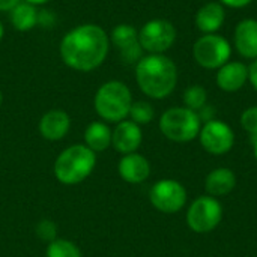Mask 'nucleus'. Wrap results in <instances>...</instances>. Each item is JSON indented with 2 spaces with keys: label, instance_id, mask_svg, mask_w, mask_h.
<instances>
[{
  "label": "nucleus",
  "instance_id": "obj_3",
  "mask_svg": "<svg viewBox=\"0 0 257 257\" xmlns=\"http://www.w3.org/2000/svg\"><path fill=\"white\" fill-rule=\"evenodd\" d=\"M96 166V154L86 145H72L56 158L54 176L63 185H77L87 179Z\"/></svg>",
  "mask_w": 257,
  "mask_h": 257
},
{
  "label": "nucleus",
  "instance_id": "obj_9",
  "mask_svg": "<svg viewBox=\"0 0 257 257\" xmlns=\"http://www.w3.org/2000/svg\"><path fill=\"white\" fill-rule=\"evenodd\" d=\"M151 203L155 209L164 214L179 212L187 202V190L182 184L173 179H163L152 185L149 191Z\"/></svg>",
  "mask_w": 257,
  "mask_h": 257
},
{
  "label": "nucleus",
  "instance_id": "obj_18",
  "mask_svg": "<svg viewBox=\"0 0 257 257\" xmlns=\"http://www.w3.org/2000/svg\"><path fill=\"white\" fill-rule=\"evenodd\" d=\"M236 185V176L230 169L220 167L212 170L205 181V190L212 197H221L233 191Z\"/></svg>",
  "mask_w": 257,
  "mask_h": 257
},
{
  "label": "nucleus",
  "instance_id": "obj_27",
  "mask_svg": "<svg viewBox=\"0 0 257 257\" xmlns=\"http://www.w3.org/2000/svg\"><path fill=\"white\" fill-rule=\"evenodd\" d=\"M223 6L233 8V9H241L253 3V0H218Z\"/></svg>",
  "mask_w": 257,
  "mask_h": 257
},
{
  "label": "nucleus",
  "instance_id": "obj_26",
  "mask_svg": "<svg viewBox=\"0 0 257 257\" xmlns=\"http://www.w3.org/2000/svg\"><path fill=\"white\" fill-rule=\"evenodd\" d=\"M197 114H199V119H200V122H209V120H214V116H215V108L212 107V105H205L203 108H200L199 111H197Z\"/></svg>",
  "mask_w": 257,
  "mask_h": 257
},
{
  "label": "nucleus",
  "instance_id": "obj_31",
  "mask_svg": "<svg viewBox=\"0 0 257 257\" xmlns=\"http://www.w3.org/2000/svg\"><path fill=\"white\" fill-rule=\"evenodd\" d=\"M3 33H5V29H3V24L0 23V41H2V38H3Z\"/></svg>",
  "mask_w": 257,
  "mask_h": 257
},
{
  "label": "nucleus",
  "instance_id": "obj_7",
  "mask_svg": "<svg viewBox=\"0 0 257 257\" xmlns=\"http://www.w3.org/2000/svg\"><path fill=\"white\" fill-rule=\"evenodd\" d=\"M176 27L164 18H154L139 30V42L148 54H164L176 42Z\"/></svg>",
  "mask_w": 257,
  "mask_h": 257
},
{
  "label": "nucleus",
  "instance_id": "obj_28",
  "mask_svg": "<svg viewBox=\"0 0 257 257\" xmlns=\"http://www.w3.org/2000/svg\"><path fill=\"white\" fill-rule=\"evenodd\" d=\"M248 81L257 90V59L248 65Z\"/></svg>",
  "mask_w": 257,
  "mask_h": 257
},
{
  "label": "nucleus",
  "instance_id": "obj_14",
  "mask_svg": "<svg viewBox=\"0 0 257 257\" xmlns=\"http://www.w3.org/2000/svg\"><path fill=\"white\" fill-rule=\"evenodd\" d=\"M248 81V66L239 60H229L217 69L215 83L223 92H238Z\"/></svg>",
  "mask_w": 257,
  "mask_h": 257
},
{
  "label": "nucleus",
  "instance_id": "obj_12",
  "mask_svg": "<svg viewBox=\"0 0 257 257\" xmlns=\"http://www.w3.org/2000/svg\"><path fill=\"white\" fill-rule=\"evenodd\" d=\"M233 45L236 53L250 59L251 62L257 59V20L244 18L241 20L233 30Z\"/></svg>",
  "mask_w": 257,
  "mask_h": 257
},
{
  "label": "nucleus",
  "instance_id": "obj_32",
  "mask_svg": "<svg viewBox=\"0 0 257 257\" xmlns=\"http://www.w3.org/2000/svg\"><path fill=\"white\" fill-rule=\"evenodd\" d=\"M254 155H256L257 158V137L254 139Z\"/></svg>",
  "mask_w": 257,
  "mask_h": 257
},
{
  "label": "nucleus",
  "instance_id": "obj_17",
  "mask_svg": "<svg viewBox=\"0 0 257 257\" xmlns=\"http://www.w3.org/2000/svg\"><path fill=\"white\" fill-rule=\"evenodd\" d=\"M117 172H119V176L125 182L142 184L151 175V164L143 155L133 152L128 155H123V158L119 161Z\"/></svg>",
  "mask_w": 257,
  "mask_h": 257
},
{
  "label": "nucleus",
  "instance_id": "obj_22",
  "mask_svg": "<svg viewBox=\"0 0 257 257\" xmlns=\"http://www.w3.org/2000/svg\"><path fill=\"white\" fill-rule=\"evenodd\" d=\"M47 257H83L80 248L68 239H54L47 247Z\"/></svg>",
  "mask_w": 257,
  "mask_h": 257
},
{
  "label": "nucleus",
  "instance_id": "obj_11",
  "mask_svg": "<svg viewBox=\"0 0 257 257\" xmlns=\"http://www.w3.org/2000/svg\"><path fill=\"white\" fill-rule=\"evenodd\" d=\"M110 44H113L120 54L123 63H139L145 50L139 42V30L131 24H117L110 33Z\"/></svg>",
  "mask_w": 257,
  "mask_h": 257
},
{
  "label": "nucleus",
  "instance_id": "obj_23",
  "mask_svg": "<svg viewBox=\"0 0 257 257\" xmlns=\"http://www.w3.org/2000/svg\"><path fill=\"white\" fill-rule=\"evenodd\" d=\"M131 120L137 125H146L149 123L154 116H155V110L152 107L151 102L148 101H133V105L130 108V114Z\"/></svg>",
  "mask_w": 257,
  "mask_h": 257
},
{
  "label": "nucleus",
  "instance_id": "obj_10",
  "mask_svg": "<svg viewBox=\"0 0 257 257\" xmlns=\"http://www.w3.org/2000/svg\"><path fill=\"white\" fill-rule=\"evenodd\" d=\"M199 139L203 149L212 155H224L235 145L233 130L226 122L217 119L206 122L200 128Z\"/></svg>",
  "mask_w": 257,
  "mask_h": 257
},
{
  "label": "nucleus",
  "instance_id": "obj_16",
  "mask_svg": "<svg viewBox=\"0 0 257 257\" xmlns=\"http://www.w3.org/2000/svg\"><path fill=\"white\" fill-rule=\"evenodd\" d=\"M226 20V9L220 2H208L194 15V24L203 35L217 33Z\"/></svg>",
  "mask_w": 257,
  "mask_h": 257
},
{
  "label": "nucleus",
  "instance_id": "obj_1",
  "mask_svg": "<svg viewBox=\"0 0 257 257\" xmlns=\"http://www.w3.org/2000/svg\"><path fill=\"white\" fill-rule=\"evenodd\" d=\"M110 50V36L96 24H81L65 33L59 53L66 66L80 72H90L101 66Z\"/></svg>",
  "mask_w": 257,
  "mask_h": 257
},
{
  "label": "nucleus",
  "instance_id": "obj_13",
  "mask_svg": "<svg viewBox=\"0 0 257 257\" xmlns=\"http://www.w3.org/2000/svg\"><path fill=\"white\" fill-rule=\"evenodd\" d=\"M143 140V133L140 125L133 120H122L111 131V145L113 148L123 155L136 152Z\"/></svg>",
  "mask_w": 257,
  "mask_h": 257
},
{
  "label": "nucleus",
  "instance_id": "obj_2",
  "mask_svg": "<svg viewBox=\"0 0 257 257\" xmlns=\"http://www.w3.org/2000/svg\"><path fill=\"white\" fill-rule=\"evenodd\" d=\"M136 81L152 99H164L178 84V66L166 54H146L136 65Z\"/></svg>",
  "mask_w": 257,
  "mask_h": 257
},
{
  "label": "nucleus",
  "instance_id": "obj_5",
  "mask_svg": "<svg viewBox=\"0 0 257 257\" xmlns=\"http://www.w3.org/2000/svg\"><path fill=\"white\" fill-rule=\"evenodd\" d=\"M202 128L199 114L187 107H172L160 117V130L163 136L176 143L194 140Z\"/></svg>",
  "mask_w": 257,
  "mask_h": 257
},
{
  "label": "nucleus",
  "instance_id": "obj_21",
  "mask_svg": "<svg viewBox=\"0 0 257 257\" xmlns=\"http://www.w3.org/2000/svg\"><path fill=\"white\" fill-rule=\"evenodd\" d=\"M184 104L187 108L193 110V111H199L200 108H203L208 102V92L203 86L194 84L190 86L188 89H185L184 92Z\"/></svg>",
  "mask_w": 257,
  "mask_h": 257
},
{
  "label": "nucleus",
  "instance_id": "obj_29",
  "mask_svg": "<svg viewBox=\"0 0 257 257\" xmlns=\"http://www.w3.org/2000/svg\"><path fill=\"white\" fill-rule=\"evenodd\" d=\"M20 3V0H0V11L2 12H11L17 5Z\"/></svg>",
  "mask_w": 257,
  "mask_h": 257
},
{
  "label": "nucleus",
  "instance_id": "obj_8",
  "mask_svg": "<svg viewBox=\"0 0 257 257\" xmlns=\"http://www.w3.org/2000/svg\"><path fill=\"white\" fill-rule=\"evenodd\" d=\"M221 218V203L211 196H202L196 199L187 212V223L196 233H208L214 230L220 224Z\"/></svg>",
  "mask_w": 257,
  "mask_h": 257
},
{
  "label": "nucleus",
  "instance_id": "obj_33",
  "mask_svg": "<svg viewBox=\"0 0 257 257\" xmlns=\"http://www.w3.org/2000/svg\"><path fill=\"white\" fill-rule=\"evenodd\" d=\"M2 102H3V93H2V90H0V105H2Z\"/></svg>",
  "mask_w": 257,
  "mask_h": 257
},
{
  "label": "nucleus",
  "instance_id": "obj_30",
  "mask_svg": "<svg viewBox=\"0 0 257 257\" xmlns=\"http://www.w3.org/2000/svg\"><path fill=\"white\" fill-rule=\"evenodd\" d=\"M24 2H29V3H32V5H35V6H39V5L48 3L50 0H24Z\"/></svg>",
  "mask_w": 257,
  "mask_h": 257
},
{
  "label": "nucleus",
  "instance_id": "obj_19",
  "mask_svg": "<svg viewBox=\"0 0 257 257\" xmlns=\"http://www.w3.org/2000/svg\"><path fill=\"white\" fill-rule=\"evenodd\" d=\"M84 145L95 154L104 152L111 145V130L105 122L95 120L84 131Z\"/></svg>",
  "mask_w": 257,
  "mask_h": 257
},
{
  "label": "nucleus",
  "instance_id": "obj_24",
  "mask_svg": "<svg viewBox=\"0 0 257 257\" xmlns=\"http://www.w3.org/2000/svg\"><path fill=\"white\" fill-rule=\"evenodd\" d=\"M241 125L242 128L253 136V139L257 137V105H253L242 111L241 114Z\"/></svg>",
  "mask_w": 257,
  "mask_h": 257
},
{
  "label": "nucleus",
  "instance_id": "obj_20",
  "mask_svg": "<svg viewBox=\"0 0 257 257\" xmlns=\"http://www.w3.org/2000/svg\"><path fill=\"white\" fill-rule=\"evenodd\" d=\"M38 17L39 11L29 2H20L11 11V23L18 32H29L38 26Z\"/></svg>",
  "mask_w": 257,
  "mask_h": 257
},
{
  "label": "nucleus",
  "instance_id": "obj_25",
  "mask_svg": "<svg viewBox=\"0 0 257 257\" xmlns=\"http://www.w3.org/2000/svg\"><path fill=\"white\" fill-rule=\"evenodd\" d=\"M36 235L44 239V241H54L56 239V224L50 220H42L38 226H36Z\"/></svg>",
  "mask_w": 257,
  "mask_h": 257
},
{
  "label": "nucleus",
  "instance_id": "obj_4",
  "mask_svg": "<svg viewBox=\"0 0 257 257\" xmlns=\"http://www.w3.org/2000/svg\"><path fill=\"white\" fill-rule=\"evenodd\" d=\"M133 105V95L130 87L119 81L110 80L105 81L95 93L93 107L101 119L105 122L119 123L125 120L130 114Z\"/></svg>",
  "mask_w": 257,
  "mask_h": 257
},
{
  "label": "nucleus",
  "instance_id": "obj_6",
  "mask_svg": "<svg viewBox=\"0 0 257 257\" xmlns=\"http://www.w3.org/2000/svg\"><path fill=\"white\" fill-rule=\"evenodd\" d=\"M230 57L232 45L224 36L218 33L202 35L193 44V59L203 69L217 71L224 63H227Z\"/></svg>",
  "mask_w": 257,
  "mask_h": 257
},
{
  "label": "nucleus",
  "instance_id": "obj_15",
  "mask_svg": "<svg viewBox=\"0 0 257 257\" xmlns=\"http://www.w3.org/2000/svg\"><path fill=\"white\" fill-rule=\"evenodd\" d=\"M71 128V117L63 110H50L39 120V133L48 142L62 140Z\"/></svg>",
  "mask_w": 257,
  "mask_h": 257
}]
</instances>
